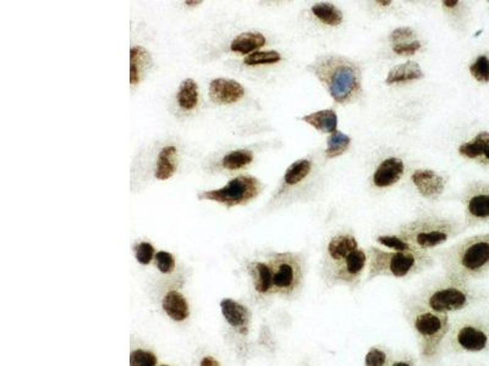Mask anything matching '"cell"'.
<instances>
[{
  "mask_svg": "<svg viewBox=\"0 0 489 366\" xmlns=\"http://www.w3.org/2000/svg\"><path fill=\"white\" fill-rule=\"evenodd\" d=\"M185 4L188 5V6H197V5L202 4V1L201 0H197V1H195V0H186Z\"/></svg>",
  "mask_w": 489,
  "mask_h": 366,
  "instance_id": "7bdbcfd3",
  "label": "cell"
},
{
  "mask_svg": "<svg viewBox=\"0 0 489 366\" xmlns=\"http://www.w3.org/2000/svg\"><path fill=\"white\" fill-rule=\"evenodd\" d=\"M254 160V154L246 150V149H239L234 152H229L223 157V167L227 170H239L244 166L249 165Z\"/></svg>",
  "mask_w": 489,
  "mask_h": 366,
  "instance_id": "f546056e",
  "label": "cell"
},
{
  "mask_svg": "<svg viewBox=\"0 0 489 366\" xmlns=\"http://www.w3.org/2000/svg\"><path fill=\"white\" fill-rule=\"evenodd\" d=\"M463 227L454 218L439 215H424L399 228L397 235L414 247L428 252L454 238Z\"/></svg>",
  "mask_w": 489,
  "mask_h": 366,
  "instance_id": "8992f818",
  "label": "cell"
},
{
  "mask_svg": "<svg viewBox=\"0 0 489 366\" xmlns=\"http://www.w3.org/2000/svg\"><path fill=\"white\" fill-rule=\"evenodd\" d=\"M465 223L468 227L489 223V183L470 184L463 196Z\"/></svg>",
  "mask_w": 489,
  "mask_h": 366,
  "instance_id": "8fae6325",
  "label": "cell"
},
{
  "mask_svg": "<svg viewBox=\"0 0 489 366\" xmlns=\"http://www.w3.org/2000/svg\"><path fill=\"white\" fill-rule=\"evenodd\" d=\"M405 171V165L399 157H388L380 162L373 174L372 181L378 188H388L394 186L402 179Z\"/></svg>",
  "mask_w": 489,
  "mask_h": 366,
  "instance_id": "9a60e30c",
  "label": "cell"
},
{
  "mask_svg": "<svg viewBox=\"0 0 489 366\" xmlns=\"http://www.w3.org/2000/svg\"><path fill=\"white\" fill-rule=\"evenodd\" d=\"M156 262H157L158 269L162 271L163 274H169L174 270V257L168 252H158L156 254Z\"/></svg>",
  "mask_w": 489,
  "mask_h": 366,
  "instance_id": "8d00e7d4",
  "label": "cell"
},
{
  "mask_svg": "<svg viewBox=\"0 0 489 366\" xmlns=\"http://www.w3.org/2000/svg\"><path fill=\"white\" fill-rule=\"evenodd\" d=\"M424 77V74L421 66L415 61H407L405 64L394 66L393 69L389 71L385 83L395 84V83L411 82V81L422 79Z\"/></svg>",
  "mask_w": 489,
  "mask_h": 366,
  "instance_id": "ac0fdd59",
  "label": "cell"
},
{
  "mask_svg": "<svg viewBox=\"0 0 489 366\" xmlns=\"http://www.w3.org/2000/svg\"><path fill=\"white\" fill-rule=\"evenodd\" d=\"M264 44H266L264 35L258 32H246L237 35L235 40H232L230 49L232 52H240V54H249V52H256L257 49L262 48Z\"/></svg>",
  "mask_w": 489,
  "mask_h": 366,
  "instance_id": "7402d4cb",
  "label": "cell"
},
{
  "mask_svg": "<svg viewBox=\"0 0 489 366\" xmlns=\"http://www.w3.org/2000/svg\"><path fill=\"white\" fill-rule=\"evenodd\" d=\"M411 179L419 194L431 201L439 198L446 189V179L436 171L419 169L412 174Z\"/></svg>",
  "mask_w": 489,
  "mask_h": 366,
  "instance_id": "4fadbf2b",
  "label": "cell"
},
{
  "mask_svg": "<svg viewBox=\"0 0 489 366\" xmlns=\"http://www.w3.org/2000/svg\"><path fill=\"white\" fill-rule=\"evenodd\" d=\"M437 255L444 274L450 279L468 284L483 279L489 272V233L468 237Z\"/></svg>",
  "mask_w": 489,
  "mask_h": 366,
  "instance_id": "3957f363",
  "label": "cell"
},
{
  "mask_svg": "<svg viewBox=\"0 0 489 366\" xmlns=\"http://www.w3.org/2000/svg\"><path fill=\"white\" fill-rule=\"evenodd\" d=\"M269 265L273 271V292L286 299L296 298L305 286V257L299 253L275 254Z\"/></svg>",
  "mask_w": 489,
  "mask_h": 366,
  "instance_id": "ba28073f",
  "label": "cell"
},
{
  "mask_svg": "<svg viewBox=\"0 0 489 366\" xmlns=\"http://www.w3.org/2000/svg\"><path fill=\"white\" fill-rule=\"evenodd\" d=\"M358 248L360 245H358V240L353 233L340 232L333 235L332 238L328 240L324 248L321 274H324L334 266L340 264L350 253H353Z\"/></svg>",
  "mask_w": 489,
  "mask_h": 366,
  "instance_id": "7c38bea8",
  "label": "cell"
},
{
  "mask_svg": "<svg viewBox=\"0 0 489 366\" xmlns=\"http://www.w3.org/2000/svg\"><path fill=\"white\" fill-rule=\"evenodd\" d=\"M441 4L448 9H455V8H458L460 1L458 0H444V1H441Z\"/></svg>",
  "mask_w": 489,
  "mask_h": 366,
  "instance_id": "60d3db41",
  "label": "cell"
},
{
  "mask_svg": "<svg viewBox=\"0 0 489 366\" xmlns=\"http://www.w3.org/2000/svg\"><path fill=\"white\" fill-rule=\"evenodd\" d=\"M201 366H220L219 362L212 357H205L202 359Z\"/></svg>",
  "mask_w": 489,
  "mask_h": 366,
  "instance_id": "ab89813d",
  "label": "cell"
},
{
  "mask_svg": "<svg viewBox=\"0 0 489 366\" xmlns=\"http://www.w3.org/2000/svg\"><path fill=\"white\" fill-rule=\"evenodd\" d=\"M411 296L428 309L446 315L471 309L485 299V294L471 287V284L450 279L446 274L424 284Z\"/></svg>",
  "mask_w": 489,
  "mask_h": 366,
  "instance_id": "277c9868",
  "label": "cell"
},
{
  "mask_svg": "<svg viewBox=\"0 0 489 366\" xmlns=\"http://www.w3.org/2000/svg\"><path fill=\"white\" fill-rule=\"evenodd\" d=\"M393 353L385 345H372L365 354L363 366H389Z\"/></svg>",
  "mask_w": 489,
  "mask_h": 366,
  "instance_id": "4316f807",
  "label": "cell"
},
{
  "mask_svg": "<svg viewBox=\"0 0 489 366\" xmlns=\"http://www.w3.org/2000/svg\"><path fill=\"white\" fill-rule=\"evenodd\" d=\"M367 281L378 277L409 279L432 269L436 260L428 252H395L371 247L367 250Z\"/></svg>",
  "mask_w": 489,
  "mask_h": 366,
  "instance_id": "5b68a950",
  "label": "cell"
},
{
  "mask_svg": "<svg viewBox=\"0 0 489 366\" xmlns=\"http://www.w3.org/2000/svg\"><path fill=\"white\" fill-rule=\"evenodd\" d=\"M444 350L454 354L488 353L489 315L455 318L450 323Z\"/></svg>",
  "mask_w": 489,
  "mask_h": 366,
  "instance_id": "52a82bcc",
  "label": "cell"
},
{
  "mask_svg": "<svg viewBox=\"0 0 489 366\" xmlns=\"http://www.w3.org/2000/svg\"><path fill=\"white\" fill-rule=\"evenodd\" d=\"M249 272L254 281V291L266 296L273 292V271L269 264L266 262H251L249 265Z\"/></svg>",
  "mask_w": 489,
  "mask_h": 366,
  "instance_id": "e0dca14e",
  "label": "cell"
},
{
  "mask_svg": "<svg viewBox=\"0 0 489 366\" xmlns=\"http://www.w3.org/2000/svg\"><path fill=\"white\" fill-rule=\"evenodd\" d=\"M220 308H222L224 318L230 326L234 327L240 335L246 336L249 333L251 314L244 305L225 298L220 301Z\"/></svg>",
  "mask_w": 489,
  "mask_h": 366,
  "instance_id": "2e32d148",
  "label": "cell"
},
{
  "mask_svg": "<svg viewBox=\"0 0 489 366\" xmlns=\"http://www.w3.org/2000/svg\"><path fill=\"white\" fill-rule=\"evenodd\" d=\"M339 104H351L362 96V70L350 57L327 54L307 66Z\"/></svg>",
  "mask_w": 489,
  "mask_h": 366,
  "instance_id": "7a4b0ae2",
  "label": "cell"
},
{
  "mask_svg": "<svg viewBox=\"0 0 489 366\" xmlns=\"http://www.w3.org/2000/svg\"><path fill=\"white\" fill-rule=\"evenodd\" d=\"M162 366H169V365H162Z\"/></svg>",
  "mask_w": 489,
  "mask_h": 366,
  "instance_id": "f6af8a7d",
  "label": "cell"
},
{
  "mask_svg": "<svg viewBox=\"0 0 489 366\" xmlns=\"http://www.w3.org/2000/svg\"><path fill=\"white\" fill-rule=\"evenodd\" d=\"M262 189V183L252 176H239L229 181L227 186L215 191L200 194V199L218 201L229 208L235 205L246 204L254 199Z\"/></svg>",
  "mask_w": 489,
  "mask_h": 366,
  "instance_id": "30bf717a",
  "label": "cell"
},
{
  "mask_svg": "<svg viewBox=\"0 0 489 366\" xmlns=\"http://www.w3.org/2000/svg\"><path fill=\"white\" fill-rule=\"evenodd\" d=\"M312 170V164L307 159L297 160L289 166L285 172L284 181L289 186H295L297 183L302 182L310 174Z\"/></svg>",
  "mask_w": 489,
  "mask_h": 366,
  "instance_id": "83f0119b",
  "label": "cell"
},
{
  "mask_svg": "<svg viewBox=\"0 0 489 366\" xmlns=\"http://www.w3.org/2000/svg\"><path fill=\"white\" fill-rule=\"evenodd\" d=\"M152 64V57L146 49L142 47H134L130 50V82L139 84L144 79L146 71Z\"/></svg>",
  "mask_w": 489,
  "mask_h": 366,
  "instance_id": "d6986e66",
  "label": "cell"
},
{
  "mask_svg": "<svg viewBox=\"0 0 489 366\" xmlns=\"http://www.w3.org/2000/svg\"><path fill=\"white\" fill-rule=\"evenodd\" d=\"M135 255L137 262L142 265H147L152 262L153 257H154V248H153L152 244L147 243V242L137 244L135 247Z\"/></svg>",
  "mask_w": 489,
  "mask_h": 366,
  "instance_id": "e575fe53",
  "label": "cell"
},
{
  "mask_svg": "<svg viewBox=\"0 0 489 366\" xmlns=\"http://www.w3.org/2000/svg\"><path fill=\"white\" fill-rule=\"evenodd\" d=\"M377 242L382 244L385 248L393 249L395 252H417L419 250L399 235H378Z\"/></svg>",
  "mask_w": 489,
  "mask_h": 366,
  "instance_id": "4dcf8cb0",
  "label": "cell"
},
{
  "mask_svg": "<svg viewBox=\"0 0 489 366\" xmlns=\"http://www.w3.org/2000/svg\"><path fill=\"white\" fill-rule=\"evenodd\" d=\"M470 74L480 83L489 82V57L480 55L470 66Z\"/></svg>",
  "mask_w": 489,
  "mask_h": 366,
  "instance_id": "1f68e13d",
  "label": "cell"
},
{
  "mask_svg": "<svg viewBox=\"0 0 489 366\" xmlns=\"http://www.w3.org/2000/svg\"><path fill=\"white\" fill-rule=\"evenodd\" d=\"M281 60V57L278 52H254L244 57V62L246 65H266V64H275Z\"/></svg>",
  "mask_w": 489,
  "mask_h": 366,
  "instance_id": "d6a6232c",
  "label": "cell"
},
{
  "mask_svg": "<svg viewBox=\"0 0 489 366\" xmlns=\"http://www.w3.org/2000/svg\"><path fill=\"white\" fill-rule=\"evenodd\" d=\"M178 103L183 110H193L198 103V86L193 79H185L179 92H178Z\"/></svg>",
  "mask_w": 489,
  "mask_h": 366,
  "instance_id": "484cf974",
  "label": "cell"
},
{
  "mask_svg": "<svg viewBox=\"0 0 489 366\" xmlns=\"http://www.w3.org/2000/svg\"><path fill=\"white\" fill-rule=\"evenodd\" d=\"M351 144V138L349 135H344L343 132L335 131L328 138V147L326 150V157L328 159L340 157L349 149Z\"/></svg>",
  "mask_w": 489,
  "mask_h": 366,
  "instance_id": "f1b7e54d",
  "label": "cell"
},
{
  "mask_svg": "<svg viewBox=\"0 0 489 366\" xmlns=\"http://www.w3.org/2000/svg\"><path fill=\"white\" fill-rule=\"evenodd\" d=\"M302 121L308 123L312 127H315L316 130L323 132V133H334L338 131V115L335 111L332 109L321 110V111H316V113H310V115H305L301 118Z\"/></svg>",
  "mask_w": 489,
  "mask_h": 366,
  "instance_id": "ffe728a7",
  "label": "cell"
},
{
  "mask_svg": "<svg viewBox=\"0 0 489 366\" xmlns=\"http://www.w3.org/2000/svg\"><path fill=\"white\" fill-rule=\"evenodd\" d=\"M389 366H417V360L415 355L411 353L399 352V353H393Z\"/></svg>",
  "mask_w": 489,
  "mask_h": 366,
  "instance_id": "74e56055",
  "label": "cell"
},
{
  "mask_svg": "<svg viewBox=\"0 0 489 366\" xmlns=\"http://www.w3.org/2000/svg\"><path fill=\"white\" fill-rule=\"evenodd\" d=\"M311 11L319 21L328 26H339L344 20L340 10L331 3H317L312 6Z\"/></svg>",
  "mask_w": 489,
  "mask_h": 366,
  "instance_id": "cb8c5ba5",
  "label": "cell"
},
{
  "mask_svg": "<svg viewBox=\"0 0 489 366\" xmlns=\"http://www.w3.org/2000/svg\"><path fill=\"white\" fill-rule=\"evenodd\" d=\"M244 96V87L234 79H217L210 82V99L217 104H232Z\"/></svg>",
  "mask_w": 489,
  "mask_h": 366,
  "instance_id": "5bb4252c",
  "label": "cell"
},
{
  "mask_svg": "<svg viewBox=\"0 0 489 366\" xmlns=\"http://www.w3.org/2000/svg\"><path fill=\"white\" fill-rule=\"evenodd\" d=\"M402 316L415 336L419 357L424 366H438L449 333V315L439 314L416 301L411 294L402 298Z\"/></svg>",
  "mask_w": 489,
  "mask_h": 366,
  "instance_id": "6da1fadb",
  "label": "cell"
},
{
  "mask_svg": "<svg viewBox=\"0 0 489 366\" xmlns=\"http://www.w3.org/2000/svg\"><path fill=\"white\" fill-rule=\"evenodd\" d=\"M157 357L154 354L147 350L137 349L134 350L130 355V366H156Z\"/></svg>",
  "mask_w": 489,
  "mask_h": 366,
  "instance_id": "836d02e7",
  "label": "cell"
},
{
  "mask_svg": "<svg viewBox=\"0 0 489 366\" xmlns=\"http://www.w3.org/2000/svg\"><path fill=\"white\" fill-rule=\"evenodd\" d=\"M415 35L416 32L411 27H399L392 32L389 38L394 45H397V44L407 43V40H412Z\"/></svg>",
  "mask_w": 489,
  "mask_h": 366,
  "instance_id": "d590c367",
  "label": "cell"
},
{
  "mask_svg": "<svg viewBox=\"0 0 489 366\" xmlns=\"http://www.w3.org/2000/svg\"><path fill=\"white\" fill-rule=\"evenodd\" d=\"M368 266V255L363 249L358 248L350 253L340 264L321 274L323 284L328 288L346 287L358 289L362 282L363 274Z\"/></svg>",
  "mask_w": 489,
  "mask_h": 366,
  "instance_id": "9c48e42d",
  "label": "cell"
},
{
  "mask_svg": "<svg viewBox=\"0 0 489 366\" xmlns=\"http://www.w3.org/2000/svg\"><path fill=\"white\" fill-rule=\"evenodd\" d=\"M419 49H421V42L414 40V42L394 45L393 52H397L399 55H412L416 52H419Z\"/></svg>",
  "mask_w": 489,
  "mask_h": 366,
  "instance_id": "f35d334b",
  "label": "cell"
},
{
  "mask_svg": "<svg viewBox=\"0 0 489 366\" xmlns=\"http://www.w3.org/2000/svg\"><path fill=\"white\" fill-rule=\"evenodd\" d=\"M163 309L175 321H183L188 316V304L183 294L171 291L163 298Z\"/></svg>",
  "mask_w": 489,
  "mask_h": 366,
  "instance_id": "44dd1931",
  "label": "cell"
},
{
  "mask_svg": "<svg viewBox=\"0 0 489 366\" xmlns=\"http://www.w3.org/2000/svg\"><path fill=\"white\" fill-rule=\"evenodd\" d=\"M176 148L175 147H166L159 152L158 157L157 167H156V177L158 179H171L176 170V164L174 162V157L176 155Z\"/></svg>",
  "mask_w": 489,
  "mask_h": 366,
  "instance_id": "d4e9b609",
  "label": "cell"
},
{
  "mask_svg": "<svg viewBox=\"0 0 489 366\" xmlns=\"http://www.w3.org/2000/svg\"><path fill=\"white\" fill-rule=\"evenodd\" d=\"M480 164H485V165H489V147L485 150V154H483V157H480Z\"/></svg>",
  "mask_w": 489,
  "mask_h": 366,
  "instance_id": "b9f144b4",
  "label": "cell"
},
{
  "mask_svg": "<svg viewBox=\"0 0 489 366\" xmlns=\"http://www.w3.org/2000/svg\"><path fill=\"white\" fill-rule=\"evenodd\" d=\"M489 147V133L487 131H482L478 135L468 140L466 143H463L458 147V154L466 159H477L480 160L483 157L485 150Z\"/></svg>",
  "mask_w": 489,
  "mask_h": 366,
  "instance_id": "603a6c76",
  "label": "cell"
},
{
  "mask_svg": "<svg viewBox=\"0 0 489 366\" xmlns=\"http://www.w3.org/2000/svg\"><path fill=\"white\" fill-rule=\"evenodd\" d=\"M377 4L382 5V6H388V5H392V1L390 0H385V1L380 0V1H377Z\"/></svg>",
  "mask_w": 489,
  "mask_h": 366,
  "instance_id": "ee69618b",
  "label": "cell"
}]
</instances>
